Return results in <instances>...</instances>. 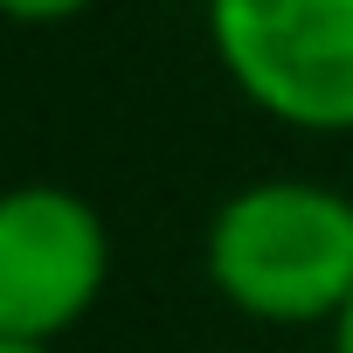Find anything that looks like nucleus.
<instances>
[{
  "label": "nucleus",
  "instance_id": "39448f33",
  "mask_svg": "<svg viewBox=\"0 0 353 353\" xmlns=\"http://www.w3.org/2000/svg\"><path fill=\"white\" fill-rule=\"evenodd\" d=\"M332 353H353V305L332 319Z\"/></svg>",
  "mask_w": 353,
  "mask_h": 353
},
{
  "label": "nucleus",
  "instance_id": "423d86ee",
  "mask_svg": "<svg viewBox=\"0 0 353 353\" xmlns=\"http://www.w3.org/2000/svg\"><path fill=\"white\" fill-rule=\"evenodd\" d=\"M0 353H56V346H35V339H0Z\"/></svg>",
  "mask_w": 353,
  "mask_h": 353
},
{
  "label": "nucleus",
  "instance_id": "7ed1b4c3",
  "mask_svg": "<svg viewBox=\"0 0 353 353\" xmlns=\"http://www.w3.org/2000/svg\"><path fill=\"white\" fill-rule=\"evenodd\" d=\"M111 277L104 215L63 181L0 188V339L56 346L90 319Z\"/></svg>",
  "mask_w": 353,
  "mask_h": 353
},
{
  "label": "nucleus",
  "instance_id": "f257e3e1",
  "mask_svg": "<svg viewBox=\"0 0 353 353\" xmlns=\"http://www.w3.org/2000/svg\"><path fill=\"white\" fill-rule=\"evenodd\" d=\"M201 263L256 325H332L353 305V201L319 181H250L215 208Z\"/></svg>",
  "mask_w": 353,
  "mask_h": 353
},
{
  "label": "nucleus",
  "instance_id": "f03ea898",
  "mask_svg": "<svg viewBox=\"0 0 353 353\" xmlns=\"http://www.w3.org/2000/svg\"><path fill=\"white\" fill-rule=\"evenodd\" d=\"M229 83L291 132H353V0H208Z\"/></svg>",
  "mask_w": 353,
  "mask_h": 353
},
{
  "label": "nucleus",
  "instance_id": "20e7f679",
  "mask_svg": "<svg viewBox=\"0 0 353 353\" xmlns=\"http://www.w3.org/2000/svg\"><path fill=\"white\" fill-rule=\"evenodd\" d=\"M83 8H97V0H0V21H14V28H56V21H77Z\"/></svg>",
  "mask_w": 353,
  "mask_h": 353
}]
</instances>
